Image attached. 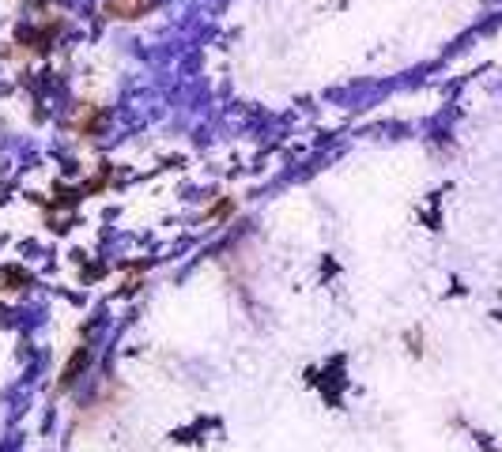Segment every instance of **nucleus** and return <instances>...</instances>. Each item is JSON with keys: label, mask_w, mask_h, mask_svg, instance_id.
<instances>
[{"label": "nucleus", "mask_w": 502, "mask_h": 452, "mask_svg": "<svg viewBox=\"0 0 502 452\" xmlns=\"http://www.w3.org/2000/svg\"><path fill=\"white\" fill-rule=\"evenodd\" d=\"M235 211H238V200H235V197H227V192H223V197H216L212 204L204 208V223H227Z\"/></svg>", "instance_id": "6"}, {"label": "nucleus", "mask_w": 502, "mask_h": 452, "mask_svg": "<svg viewBox=\"0 0 502 452\" xmlns=\"http://www.w3.org/2000/svg\"><path fill=\"white\" fill-rule=\"evenodd\" d=\"M110 128V110L102 102H76L69 114V133L76 140H98Z\"/></svg>", "instance_id": "3"}, {"label": "nucleus", "mask_w": 502, "mask_h": 452, "mask_svg": "<svg viewBox=\"0 0 502 452\" xmlns=\"http://www.w3.org/2000/svg\"><path fill=\"white\" fill-rule=\"evenodd\" d=\"M159 8V0H102L98 15L107 23H140Z\"/></svg>", "instance_id": "4"}, {"label": "nucleus", "mask_w": 502, "mask_h": 452, "mask_svg": "<svg viewBox=\"0 0 502 452\" xmlns=\"http://www.w3.org/2000/svg\"><path fill=\"white\" fill-rule=\"evenodd\" d=\"M31 287V275L19 264H0V298H19Z\"/></svg>", "instance_id": "5"}, {"label": "nucleus", "mask_w": 502, "mask_h": 452, "mask_svg": "<svg viewBox=\"0 0 502 452\" xmlns=\"http://www.w3.org/2000/svg\"><path fill=\"white\" fill-rule=\"evenodd\" d=\"M65 27H69V19L60 15V12H42L12 42H5L0 57H8V60H38V57H50L57 50L60 34H65Z\"/></svg>", "instance_id": "1"}, {"label": "nucleus", "mask_w": 502, "mask_h": 452, "mask_svg": "<svg viewBox=\"0 0 502 452\" xmlns=\"http://www.w3.org/2000/svg\"><path fill=\"white\" fill-rule=\"evenodd\" d=\"M91 358H95V347H91V339H79L76 347L69 351V358L60 362V370H57V381H53V392L57 396H69L76 384L88 377V370H91Z\"/></svg>", "instance_id": "2"}]
</instances>
